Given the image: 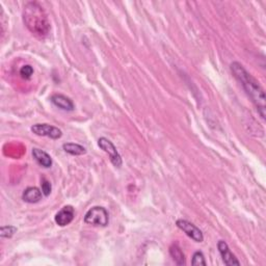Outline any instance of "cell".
Instances as JSON below:
<instances>
[{"mask_svg": "<svg viewBox=\"0 0 266 266\" xmlns=\"http://www.w3.org/2000/svg\"><path fill=\"white\" fill-rule=\"evenodd\" d=\"M230 69L234 77L240 82L250 101L254 103L259 115L264 120L266 116V98L264 89L260 86V83L238 62H233L230 65Z\"/></svg>", "mask_w": 266, "mask_h": 266, "instance_id": "cell-1", "label": "cell"}, {"mask_svg": "<svg viewBox=\"0 0 266 266\" xmlns=\"http://www.w3.org/2000/svg\"><path fill=\"white\" fill-rule=\"evenodd\" d=\"M24 25L34 35L46 37L50 32V22L43 6L36 1L27 2L22 12Z\"/></svg>", "mask_w": 266, "mask_h": 266, "instance_id": "cell-2", "label": "cell"}, {"mask_svg": "<svg viewBox=\"0 0 266 266\" xmlns=\"http://www.w3.org/2000/svg\"><path fill=\"white\" fill-rule=\"evenodd\" d=\"M85 223L95 227H106L109 223L108 211L104 207L94 206L86 213Z\"/></svg>", "mask_w": 266, "mask_h": 266, "instance_id": "cell-3", "label": "cell"}, {"mask_svg": "<svg viewBox=\"0 0 266 266\" xmlns=\"http://www.w3.org/2000/svg\"><path fill=\"white\" fill-rule=\"evenodd\" d=\"M98 146L109 156L110 162L115 165L116 168H121L123 161H122V157L119 154V152L116 146L112 143V142H110L106 138H100L98 140Z\"/></svg>", "mask_w": 266, "mask_h": 266, "instance_id": "cell-4", "label": "cell"}, {"mask_svg": "<svg viewBox=\"0 0 266 266\" xmlns=\"http://www.w3.org/2000/svg\"><path fill=\"white\" fill-rule=\"evenodd\" d=\"M177 227L181 231H183L189 238H192L195 242H203L204 235L202 231L193 223L188 222L186 219H178L176 222Z\"/></svg>", "mask_w": 266, "mask_h": 266, "instance_id": "cell-5", "label": "cell"}, {"mask_svg": "<svg viewBox=\"0 0 266 266\" xmlns=\"http://www.w3.org/2000/svg\"><path fill=\"white\" fill-rule=\"evenodd\" d=\"M32 131L35 135L46 136L51 140H58L63 136V131L59 128L49 124H35L32 127Z\"/></svg>", "mask_w": 266, "mask_h": 266, "instance_id": "cell-6", "label": "cell"}, {"mask_svg": "<svg viewBox=\"0 0 266 266\" xmlns=\"http://www.w3.org/2000/svg\"><path fill=\"white\" fill-rule=\"evenodd\" d=\"M217 248L218 252L223 258V261L228 266H233V265H240V262L237 260V258L233 255L231 249L228 246V243L224 240H219L217 243Z\"/></svg>", "mask_w": 266, "mask_h": 266, "instance_id": "cell-7", "label": "cell"}, {"mask_svg": "<svg viewBox=\"0 0 266 266\" xmlns=\"http://www.w3.org/2000/svg\"><path fill=\"white\" fill-rule=\"evenodd\" d=\"M75 217V210L71 205H67V206L60 209L55 215V223L59 227H66L70 225Z\"/></svg>", "mask_w": 266, "mask_h": 266, "instance_id": "cell-8", "label": "cell"}, {"mask_svg": "<svg viewBox=\"0 0 266 266\" xmlns=\"http://www.w3.org/2000/svg\"><path fill=\"white\" fill-rule=\"evenodd\" d=\"M51 102L54 104L56 107H58L59 109L65 110V111H73L75 106L73 101L71 100L70 98H68L65 95L62 94H54L52 95L50 98Z\"/></svg>", "mask_w": 266, "mask_h": 266, "instance_id": "cell-9", "label": "cell"}, {"mask_svg": "<svg viewBox=\"0 0 266 266\" xmlns=\"http://www.w3.org/2000/svg\"><path fill=\"white\" fill-rule=\"evenodd\" d=\"M43 197V193L40 188L35 186H30L27 187L25 191L22 194V199L24 202L29 204H35L39 203Z\"/></svg>", "mask_w": 266, "mask_h": 266, "instance_id": "cell-10", "label": "cell"}, {"mask_svg": "<svg viewBox=\"0 0 266 266\" xmlns=\"http://www.w3.org/2000/svg\"><path fill=\"white\" fill-rule=\"evenodd\" d=\"M33 157L35 158V160L39 163L41 166L45 169H49L51 168L52 165V158L51 156L47 153V152H45L41 149L37 148H34L32 151Z\"/></svg>", "mask_w": 266, "mask_h": 266, "instance_id": "cell-11", "label": "cell"}, {"mask_svg": "<svg viewBox=\"0 0 266 266\" xmlns=\"http://www.w3.org/2000/svg\"><path fill=\"white\" fill-rule=\"evenodd\" d=\"M63 149L66 152V153L73 155V156H79L83 155L87 153V149L79 145V143H75V142H67L63 145Z\"/></svg>", "mask_w": 266, "mask_h": 266, "instance_id": "cell-12", "label": "cell"}, {"mask_svg": "<svg viewBox=\"0 0 266 266\" xmlns=\"http://www.w3.org/2000/svg\"><path fill=\"white\" fill-rule=\"evenodd\" d=\"M170 255L177 265L185 264V255L177 243H174L170 247Z\"/></svg>", "mask_w": 266, "mask_h": 266, "instance_id": "cell-13", "label": "cell"}, {"mask_svg": "<svg viewBox=\"0 0 266 266\" xmlns=\"http://www.w3.org/2000/svg\"><path fill=\"white\" fill-rule=\"evenodd\" d=\"M17 232V228L14 226H4L0 228V236L2 238H12Z\"/></svg>", "mask_w": 266, "mask_h": 266, "instance_id": "cell-14", "label": "cell"}, {"mask_svg": "<svg viewBox=\"0 0 266 266\" xmlns=\"http://www.w3.org/2000/svg\"><path fill=\"white\" fill-rule=\"evenodd\" d=\"M192 264L193 265H203V266L207 265V262H206V260H205V256L202 252H200V250H197V252H195L194 254L193 259H192Z\"/></svg>", "mask_w": 266, "mask_h": 266, "instance_id": "cell-15", "label": "cell"}, {"mask_svg": "<svg viewBox=\"0 0 266 266\" xmlns=\"http://www.w3.org/2000/svg\"><path fill=\"white\" fill-rule=\"evenodd\" d=\"M20 75L23 79H30L34 75V68L30 65H25L20 69Z\"/></svg>", "mask_w": 266, "mask_h": 266, "instance_id": "cell-16", "label": "cell"}, {"mask_svg": "<svg viewBox=\"0 0 266 266\" xmlns=\"http://www.w3.org/2000/svg\"><path fill=\"white\" fill-rule=\"evenodd\" d=\"M41 186H42V193L45 196H49L50 194H51V191H52V187H51V183L50 182L43 177L42 180H41Z\"/></svg>", "mask_w": 266, "mask_h": 266, "instance_id": "cell-17", "label": "cell"}]
</instances>
